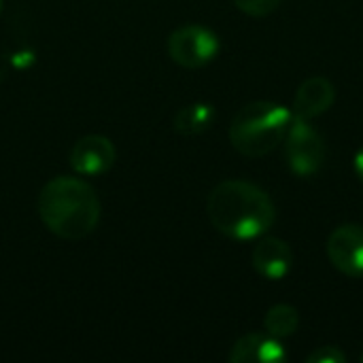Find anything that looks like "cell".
<instances>
[{"mask_svg":"<svg viewBox=\"0 0 363 363\" xmlns=\"http://www.w3.org/2000/svg\"><path fill=\"white\" fill-rule=\"evenodd\" d=\"M206 215L213 228L223 236L253 240L274 225L277 206L262 187L249 181L230 179L208 194Z\"/></svg>","mask_w":363,"mask_h":363,"instance_id":"1","label":"cell"},{"mask_svg":"<svg viewBox=\"0 0 363 363\" xmlns=\"http://www.w3.org/2000/svg\"><path fill=\"white\" fill-rule=\"evenodd\" d=\"M43 225L62 240H83L100 221V200L89 183L77 177H55L38 194Z\"/></svg>","mask_w":363,"mask_h":363,"instance_id":"2","label":"cell"},{"mask_svg":"<svg viewBox=\"0 0 363 363\" xmlns=\"http://www.w3.org/2000/svg\"><path fill=\"white\" fill-rule=\"evenodd\" d=\"M294 113L270 100L245 104L230 123V143L245 157H264L272 153L287 136Z\"/></svg>","mask_w":363,"mask_h":363,"instance_id":"3","label":"cell"},{"mask_svg":"<svg viewBox=\"0 0 363 363\" xmlns=\"http://www.w3.org/2000/svg\"><path fill=\"white\" fill-rule=\"evenodd\" d=\"M325 140L319 130L308 119L294 117L285 136V155L291 172L296 177H313L321 170L325 162Z\"/></svg>","mask_w":363,"mask_h":363,"instance_id":"4","label":"cell"},{"mask_svg":"<svg viewBox=\"0 0 363 363\" xmlns=\"http://www.w3.org/2000/svg\"><path fill=\"white\" fill-rule=\"evenodd\" d=\"M221 49L219 36L198 23L177 28L168 36V55L183 68H202L211 64Z\"/></svg>","mask_w":363,"mask_h":363,"instance_id":"5","label":"cell"},{"mask_svg":"<svg viewBox=\"0 0 363 363\" xmlns=\"http://www.w3.org/2000/svg\"><path fill=\"white\" fill-rule=\"evenodd\" d=\"M328 257L332 266L351 277L363 279V228L357 223H345L328 238Z\"/></svg>","mask_w":363,"mask_h":363,"instance_id":"6","label":"cell"},{"mask_svg":"<svg viewBox=\"0 0 363 363\" xmlns=\"http://www.w3.org/2000/svg\"><path fill=\"white\" fill-rule=\"evenodd\" d=\"M70 166L81 177H100L115 166L117 151L111 138L102 134H87L70 149Z\"/></svg>","mask_w":363,"mask_h":363,"instance_id":"7","label":"cell"},{"mask_svg":"<svg viewBox=\"0 0 363 363\" xmlns=\"http://www.w3.org/2000/svg\"><path fill=\"white\" fill-rule=\"evenodd\" d=\"M251 262L259 277L268 281H283L294 270V251L285 240L264 234L253 249Z\"/></svg>","mask_w":363,"mask_h":363,"instance_id":"8","label":"cell"},{"mask_svg":"<svg viewBox=\"0 0 363 363\" xmlns=\"http://www.w3.org/2000/svg\"><path fill=\"white\" fill-rule=\"evenodd\" d=\"M334 98H336V89L328 77H308L296 91L294 117L313 121L315 117L332 108Z\"/></svg>","mask_w":363,"mask_h":363,"instance_id":"9","label":"cell"},{"mask_svg":"<svg viewBox=\"0 0 363 363\" xmlns=\"http://www.w3.org/2000/svg\"><path fill=\"white\" fill-rule=\"evenodd\" d=\"M287 359V351L281 345V338L272 334H247L236 340L230 351L232 363H281Z\"/></svg>","mask_w":363,"mask_h":363,"instance_id":"10","label":"cell"},{"mask_svg":"<svg viewBox=\"0 0 363 363\" xmlns=\"http://www.w3.org/2000/svg\"><path fill=\"white\" fill-rule=\"evenodd\" d=\"M215 121V108L206 102H194L183 108L172 119V125L183 136H198L206 132Z\"/></svg>","mask_w":363,"mask_h":363,"instance_id":"11","label":"cell"},{"mask_svg":"<svg viewBox=\"0 0 363 363\" xmlns=\"http://www.w3.org/2000/svg\"><path fill=\"white\" fill-rule=\"evenodd\" d=\"M300 328V313L291 304H274L264 317V330L274 338L294 336Z\"/></svg>","mask_w":363,"mask_h":363,"instance_id":"12","label":"cell"},{"mask_svg":"<svg viewBox=\"0 0 363 363\" xmlns=\"http://www.w3.org/2000/svg\"><path fill=\"white\" fill-rule=\"evenodd\" d=\"M234 4L251 17H266L279 9L281 0H234Z\"/></svg>","mask_w":363,"mask_h":363,"instance_id":"13","label":"cell"},{"mask_svg":"<svg viewBox=\"0 0 363 363\" xmlns=\"http://www.w3.org/2000/svg\"><path fill=\"white\" fill-rule=\"evenodd\" d=\"M308 363H345L347 362V355L338 349V347H321L317 351H313L308 357Z\"/></svg>","mask_w":363,"mask_h":363,"instance_id":"14","label":"cell"},{"mask_svg":"<svg viewBox=\"0 0 363 363\" xmlns=\"http://www.w3.org/2000/svg\"><path fill=\"white\" fill-rule=\"evenodd\" d=\"M353 170L357 174V179L363 183V147L355 153V160H353Z\"/></svg>","mask_w":363,"mask_h":363,"instance_id":"15","label":"cell"},{"mask_svg":"<svg viewBox=\"0 0 363 363\" xmlns=\"http://www.w3.org/2000/svg\"><path fill=\"white\" fill-rule=\"evenodd\" d=\"M0 13H2V0H0Z\"/></svg>","mask_w":363,"mask_h":363,"instance_id":"16","label":"cell"},{"mask_svg":"<svg viewBox=\"0 0 363 363\" xmlns=\"http://www.w3.org/2000/svg\"><path fill=\"white\" fill-rule=\"evenodd\" d=\"M359 359H362V362H363V351H362V355H359Z\"/></svg>","mask_w":363,"mask_h":363,"instance_id":"17","label":"cell"}]
</instances>
